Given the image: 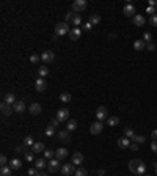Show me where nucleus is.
Returning <instances> with one entry per match:
<instances>
[{
	"mask_svg": "<svg viewBox=\"0 0 157 176\" xmlns=\"http://www.w3.org/2000/svg\"><path fill=\"white\" fill-rule=\"evenodd\" d=\"M129 170L135 174H141L144 176V171H146V163H143V160L140 159H132L129 162Z\"/></svg>",
	"mask_w": 157,
	"mask_h": 176,
	"instance_id": "nucleus-1",
	"label": "nucleus"
},
{
	"mask_svg": "<svg viewBox=\"0 0 157 176\" xmlns=\"http://www.w3.org/2000/svg\"><path fill=\"white\" fill-rule=\"evenodd\" d=\"M68 22H71L74 27H79V25H82V16L79 13H68L66 14V24Z\"/></svg>",
	"mask_w": 157,
	"mask_h": 176,
	"instance_id": "nucleus-2",
	"label": "nucleus"
},
{
	"mask_svg": "<svg viewBox=\"0 0 157 176\" xmlns=\"http://www.w3.org/2000/svg\"><path fill=\"white\" fill-rule=\"evenodd\" d=\"M69 25L66 22H60L55 25V35L57 36H63V35H69Z\"/></svg>",
	"mask_w": 157,
	"mask_h": 176,
	"instance_id": "nucleus-3",
	"label": "nucleus"
},
{
	"mask_svg": "<svg viewBox=\"0 0 157 176\" xmlns=\"http://www.w3.org/2000/svg\"><path fill=\"white\" fill-rule=\"evenodd\" d=\"M88 7V3H86V0H74L72 2V11L74 13H82V11H85V8Z\"/></svg>",
	"mask_w": 157,
	"mask_h": 176,
	"instance_id": "nucleus-4",
	"label": "nucleus"
},
{
	"mask_svg": "<svg viewBox=\"0 0 157 176\" xmlns=\"http://www.w3.org/2000/svg\"><path fill=\"white\" fill-rule=\"evenodd\" d=\"M76 165L72 163V162H69V163H63L61 165V174L63 176H72L74 173H76Z\"/></svg>",
	"mask_w": 157,
	"mask_h": 176,
	"instance_id": "nucleus-5",
	"label": "nucleus"
},
{
	"mask_svg": "<svg viewBox=\"0 0 157 176\" xmlns=\"http://www.w3.org/2000/svg\"><path fill=\"white\" fill-rule=\"evenodd\" d=\"M96 118H97V121L107 120V118H108V110H107V107H104V105L97 107V109H96Z\"/></svg>",
	"mask_w": 157,
	"mask_h": 176,
	"instance_id": "nucleus-6",
	"label": "nucleus"
},
{
	"mask_svg": "<svg viewBox=\"0 0 157 176\" xmlns=\"http://www.w3.org/2000/svg\"><path fill=\"white\" fill-rule=\"evenodd\" d=\"M102 131H104L102 121H96V123H93V124L90 126V132H91L93 135H97V134H101Z\"/></svg>",
	"mask_w": 157,
	"mask_h": 176,
	"instance_id": "nucleus-7",
	"label": "nucleus"
},
{
	"mask_svg": "<svg viewBox=\"0 0 157 176\" xmlns=\"http://www.w3.org/2000/svg\"><path fill=\"white\" fill-rule=\"evenodd\" d=\"M47 170H49L50 173H55V171L61 170V168H60V160H58V159H50V160L47 162Z\"/></svg>",
	"mask_w": 157,
	"mask_h": 176,
	"instance_id": "nucleus-8",
	"label": "nucleus"
},
{
	"mask_svg": "<svg viewBox=\"0 0 157 176\" xmlns=\"http://www.w3.org/2000/svg\"><path fill=\"white\" fill-rule=\"evenodd\" d=\"M57 120H58L60 123L69 121V110H68V109H60V110L57 112Z\"/></svg>",
	"mask_w": 157,
	"mask_h": 176,
	"instance_id": "nucleus-9",
	"label": "nucleus"
},
{
	"mask_svg": "<svg viewBox=\"0 0 157 176\" xmlns=\"http://www.w3.org/2000/svg\"><path fill=\"white\" fill-rule=\"evenodd\" d=\"M54 58H55V54H54L52 51H44V52L41 54V60H43V63H52Z\"/></svg>",
	"mask_w": 157,
	"mask_h": 176,
	"instance_id": "nucleus-10",
	"label": "nucleus"
},
{
	"mask_svg": "<svg viewBox=\"0 0 157 176\" xmlns=\"http://www.w3.org/2000/svg\"><path fill=\"white\" fill-rule=\"evenodd\" d=\"M123 13H124V16H127V18H130V16H135V7L132 5V3H126L124 7H123Z\"/></svg>",
	"mask_w": 157,
	"mask_h": 176,
	"instance_id": "nucleus-11",
	"label": "nucleus"
},
{
	"mask_svg": "<svg viewBox=\"0 0 157 176\" xmlns=\"http://www.w3.org/2000/svg\"><path fill=\"white\" fill-rule=\"evenodd\" d=\"M35 88H36V91H39V93H43L46 88H47V82L44 80V79H41V77H38L36 80H35Z\"/></svg>",
	"mask_w": 157,
	"mask_h": 176,
	"instance_id": "nucleus-12",
	"label": "nucleus"
},
{
	"mask_svg": "<svg viewBox=\"0 0 157 176\" xmlns=\"http://www.w3.org/2000/svg\"><path fill=\"white\" fill-rule=\"evenodd\" d=\"M0 109H2V115H3V116H10L11 112L14 110V109L11 107V104H8V102H5V101L0 104Z\"/></svg>",
	"mask_w": 157,
	"mask_h": 176,
	"instance_id": "nucleus-13",
	"label": "nucleus"
},
{
	"mask_svg": "<svg viewBox=\"0 0 157 176\" xmlns=\"http://www.w3.org/2000/svg\"><path fill=\"white\" fill-rule=\"evenodd\" d=\"M80 36H82V29L80 27H72V30L69 32V38L72 41H77V40H80Z\"/></svg>",
	"mask_w": 157,
	"mask_h": 176,
	"instance_id": "nucleus-14",
	"label": "nucleus"
},
{
	"mask_svg": "<svg viewBox=\"0 0 157 176\" xmlns=\"http://www.w3.org/2000/svg\"><path fill=\"white\" fill-rule=\"evenodd\" d=\"M71 162H72L76 167L82 165V163H83V154H82V152H79V151H77V152H74V154H72V159H71Z\"/></svg>",
	"mask_w": 157,
	"mask_h": 176,
	"instance_id": "nucleus-15",
	"label": "nucleus"
},
{
	"mask_svg": "<svg viewBox=\"0 0 157 176\" xmlns=\"http://www.w3.org/2000/svg\"><path fill=\"white\" fill-rule=\"evenodd\" d=\"M57 138L61 141V143H69V132L68 131H60V132H57Z\"/></svg>",
	"mask_w": 157,
	"mask_h": 176,
	"instance_id": "nucleus-16",
	"label": "nucleus"
},
{
	"mask_svg": "<svg viewBox=\"0 0 157 176\" xmlns=\"http://www.w3.org/2000/svg\"><path fill=\"white\" fill-rule=\"evenodd\" d=\"M68 149L66 148H58L57 151H55V159H58V160H63V159H66L68 157Z\"/></svg>",
	"mask_w": 157,
	"mask_h": 176,
	"instance_id": "nucleus-17",
	"label": "nucleus"
},
{
	"mask_svg": "<svg viewBox=\"0 0 157 176\" xmlns=\"http://www.w3.org/2000/svg\"><path fill=\"white\" fill-rule=\"evenodd\" d=\"M144 22H146V19H144L143 14H135V16H133V25H135V27H143Z\"/></svg>",
	"mask_w": 157,
	"mask_h": 176,
	"instance_id": "nucleus-18",
	"label": "nucleus"
},
{
	"mask_svg": "<svg viewBox=\"0 0 157 176\" xmlns=\"http://www.w3.org/2000/svg\"><path fill=\"white\" fill-rule=\"evenodd\" d=\"M118 146H119L121 149L129 148V146H130V138H127V137H121V138H118Z\"/></svg>",
	"mask_w": 157,
	"mask_h": 176,
	"instance_id": "nucleus-19",
	"label": "nucleus"
},
{
	"mask_svg": "<svg viewBox=\"0 0 157 176\" xmlns=\"http://www.w3.org/2000/svg\"><path fill=\"white\" fill-rule=\"evenodd\" d=\"M13 109H14L16 113H24V112H25V102H24V101H18V102L13 105Z\"/></svg>",
	"mask_w": 157,
	"mask_h": 176,
	"instance_id": "nucleus-20",
	"label": "nucleus"
},
{
	"mask_svg": "<svg viewBox=\"0 0 157 176\" xmlns=\"http://www.w3.org/2000/svg\"><path fill=\"white\" fill-rule=\"evenodd\" d=\"M29 110H30V113L32 115H39L41 113V105L38 104V102H33V104H30V107H29Z\"/></svg>",
	"mask_w": 157,
	"mask_h": 176,
	"instance_id": "nucleus-21",
	"label": "nucleus"
},
{
	"mask_svg": "<svg viewBox=\"0 0 157 176\" xmlns=\"http://www.w3.org/2000/svg\"><path fill=\"white\" fill-rule=\"evenodd\" d=\"M44 143L43 141H35V145L32 146V151L35 152V154H38V152H44Z\"/></svg>",
	"mask_w": 157,
	"mask_h": 176,
	"instance_id": "nucleus-22",
	"label": "nucleus"
},
{
	"mask_svg": "<svg viewBox=\"0 0 157 176\" xmlns=\"http://www.w3.org/2000/svg\"><path fill=\"white\" fill-rule=\"evenodd\" d=\"M47 162H49V160H46L44 157H43V159H36V160H35V168H38V170L47 168Z\"/></svg>",
	"mask_w": 157,
	"mask_h": 176,
	"instance_id": "nucleus-23",
	"label": "nucleus"
},
{
	"mask_svg": "<svg viewBox=\"0 0 157 176\" xmlns=\"http://www.w3.org/2000/svg\"><path fill=\"white\" fill-rule=\"evenodd\" d=\"M133 49L135 51H144L146 49V43L143 41V40H137V41H133Z\"/></svg>",
	"mask_w": 157,
	"mask_h": 176,
	"instance_id": "nucleus-24",
	"label": "nucleus"
},
{
	"mask_svg": "<svg viewBox=\"0 0 157 176\" xmlns=\"http://www.w3.org/2000/svg\"><path fill=\"white\" fill-rule=\"evenodd\" d=\"M10 167L13 170H21L22 168V160L21 159H11L10 160Z\"/></svg>",
	"mask_w": 157,
	"mask_h": 176,
	"instance_id": "nucleus-25",
	"label": "nucleus"
},
{
	"mask_svg": "<svg viewBox=\"0 0 157 176\" xmlns=\"http://www.w3.org/2000/svg\"><path fill=\"white\" fill-rule=\"evenodd\" d=\"M3 101H5V102H8V104H11V105H14V104L18 102V101H16V96H14V93H7Z\"/></svg>",
	"mask_w": 157,
	"mask_h": 176,
	"instance_id": "nucleus-26",
	"label": "nucleus"
},
{
	"mask_svg": "<svg viewBox=\"0 0 157 176\" xmlns=\"http://www.w3.org/2000/svg\"><path fill=\"white\" fill-rule=\"evenodd\" d=\"M60 101H61V102H65V104H68V102H71V101H72V96H71L68 91H65V93H61V94H60Z\"/></svg>",
	"mask_w": 157,
	"mask_h": 176,
	"instance_id": "nucleus-27",
	"label": "nucleus"
},
{
	"mask_svg": "<svg viewBox=\"0 0 157 176\" xmlns=\"http://www.w3.org/2000/svg\"><path fill=\"white\" fill-rule=\"evenodd\" d=\"M11 171H13V168L10 165H5V167H2V170H0V176H11Z\"/></svg>",
	"mask_w": 157,
	"mask_h": 176,
	"instance_id": "nucleus-28",
	"label": "nucleus"
},
{
	"mask_svg": "<svg viewBox=\"0 0 157 176\" xmlns=\"http://www.w3.org/2000/svg\"><path fill=\"white\" fill-rule=\"evenodd\" d=\"M107 124L112 126V127H113V126H118V124H119V118H118V116H108V118H107Z\"/></svg>",
	"mask_w": 157,
	"mask_h": 176,
	"instance_id": "nucleus-29",
	"label": "nucleus"
},
{
	"mask_svg": "<svg viewBox=\"0 0 157 176\" xmlns=\"http://www.w3.org/2000/svg\"><path fill=\"white\" fill-rule=\"evenodd\" d=\"M76 129H77V121L76 120H69L68 124H66V131L71 132V131H76Z\"/></svg>",
	"mask_w": 157,
	"mask_h": 176,
	"instance_id": "nucleus-30",
	"label": "nucleus"
},
{
	"mask_svg": "<svg viewBox=\"0 0 157 176\" xmlns=\"http://www.w3.org/2000/svg\"><path fill=\"white\" fill-rule=\"evenodd\" d=\"M38 76H39L41 79H44L46 76H49V68H47V66H41V68L38 69Z\"/></svg>",
	"mask_w": 157,
	"mask_h": 176,
	"instance_id": "nucleus-31",
	"label": "nucleus"
},
{
	"mask_svg": "<svg viewBox=\"0 0 157 176\" xmlns=\"http://www.w3.org/2000/svg\"><path fill=\"white\" fill-rule=\"evenodd\" d=\"M90 22H91V25H97L101 22V16L99 14H91L90 16Z\"/></svg>",
	"mask_w": 157,
	"mask_h": 176,
	"instance_id": "nucleus-32",
	"label": "nucleus"
},
{
	"mask_svg": "<svg viewBox=\"0 0 157 176\" xmlns=\"http://www.w3.org/2000/svg\"><path fill=\"white\" fill-rule=\"evenodd\" d=\"M124 137H127V138H130V140H132V138L135 137V132L127 126V127H124Z\"/></svg>",
	"mask_w": 157,
	"mask_h": 176,
	"instance_id": "nucleus-33",
	"label": "nucleus"
},
{
	"mask_svg": "<svg viewBox=\"0 0 157 176\" xmlns=\"http://www.w3.org/2000/svg\"><path fill=\"white\" fill-rule=\"evenodd\" d=\"M54 156H55V151H52V149H44V159L46 160H50V159H54Z\"/></svg>",
	"mask_w": 157,
	"mask_h": 176,
	"instance_id": "nucleus-34",
	"label": "nucleus"
},
{
	"mask_svg": "<svg viewBox=\"0 0 157 176\" xmlns=\"http://www.w3.org/2000/svg\"><path fill=\"white\" fill-rule=\"evenodd\" d=\"M24 145H25V146H33V145H35L33 137H32V135H27V137L24 138Z\"/></svg>",
	"mask_w": 157,
	"mask_h": 176,
	"instance_id": "nucleus-35",
	"label": "nucleus"
},
{
	"mask_svg": "<svg viewBox=\"0 0 157 176\" xmlns=\"http://www.w3.org/2000/svg\"><path fill=\"white\" fill-rule=\"evenodd\" d=\"M132 140H133V143H138L140 145V143H144L146 141V137L144 135H135Z\"/></svg>",
	"mask_w": 157,
	"mask_h": 176,
	"instance_id": "nucleus-36",
	"label": "nucleus"
},
{
	"mask_svg": "<svg viewBox=\"0 0 157 176\" xmlns=\"http://www.w3.org/2000/svg\"><path fill=\"white\" fill-rule=\"evenodd\" d=\"M24 156H25V160L27 162H33V159H35V152L33 151H27Z\"/></svg>",
	"mask_w": 157,
	"mask_h": 176,
	"instance_id": "nucleus-37",
	"label": "nucleus"
},
{
	"mask_svg": "<svg viewBox=\"0 0 157 176\" xmlns=\"http://www.w3.org/2000/svg\"><path fill=\"white\" fill-rule=\"evenodd\" d=\"M74 176H88V171L85 168H77L76 173H74Z\"/></svg>",
	"mask_w": 157,
	"mask_h": 176,
	"instance_id": "nucleus-38",
	"label": "nucleus"
},
{
	"mask_svg": "<svg viewBox=\"0 0 157 176\" xmlns=\"http://www.w3.org/2000/svg\"><path fill=\"white\" fill-rule=\"evenodd\" d=\"M55 135V129L52 126H47L46 127V137H54Z\"/></svg>",
	"mask_w": 157,
	"mask_h": 176,
	"instance_id": "nucleus-39",
	"label": "nucleus"
},
{
	"mask_svg": "<svg viewBox=\"0 0 157 176\" xmlns=\"http://www.w3.org/2000/svg\"><path fill=\"white\" fill-rule=\"evenodd\" d=\"M143 41H144V43H148V44H149V43H151V41H152V35H151V33H149V32H146V33H143Z\"/></svg>",
	"mask_w": 157,
	"mask_h": 176,
	"instance_id": "nucleus-40",
	"label": "nucleus"
},
{
	"mask_svg": "<svg viewBox=\"0 0 157 176\" xmlns=\"http://www.w3.org/2000/svg\"><path fill=\"white\" fill-rule=\"evenodd\" d=\"M29 174H30V176H41L43 173H41L38 168H30V170H29Z\"/></svg>",
	"mask_w": 157,
	"mask_h": 176,
	"instance_id": "nucleus-41",
	"label": "nucleus"
},
{
	"mask_svg": "<svg viewBox=\"0 0 157 176\" xmlns=\"http://www.w3.org/2000/svg\"><path fill=\"white\" fill-rule=\"evenodd\" d=\"M7 163H8V159H7V156H5V154H2V156H0V165L5 167Z\"/></svg>",
	"mask_w": 157,
	"mask_h": 176,
	"instance_id": "nucleus-42",
	"label": "nucleus"
},
{
	"mask_svg": "<svg viewBox=\"0 0 157 176\" xmlns=\"http://www.w3.org/2000/svg\"><path fill=\"white\" fill-rule=\"evenodd\" d=\"M82 29H83V30H85V32H90V30H91V29H93V25H91V22H90V21H88V22H85V24H83V25H82Z\"/></svg>",
	"mask_w": 157,
	"mask_h": 176,
	"instance_id": "nucleus-43",
	"label": "nucleus"
},
{
	"mask_svg": "<svg viewBox=\"0 0 157 176\" xmlns=\"http://www.w3.org/2000/svg\"><path fill=\"white\" fill-rule=\"evenodd\" d=\"M149 24L154 25V27H157V14H154V16L149 18Z\"/></svg>",
	"mask_w": 157,
	"mask_h": 176,
	"instance_id": "nucleus-44",
	"label": "nucleus"
},
{
	"mask_svg": "<svg viewBox=\"0 0 157 176\" xmlns=\"http://www.w3.org/2000/svg\"><path fill=\"white\" fill-rule=\"evenodd\" d=\"M49 126H52V127H54V129H57V127H58V126H60V121H58V120H57V118H54V120H52V121H50V124H49Z\"/></svg>",
	"mask_w": 157,
	"mask_h": 176,
	"instance_id": "nucleus-45",
	"label": "nucleus"
},
{
	"mask_svg": "<svg viewBox=\"0 0 157 176\" xmlns=\"http://www.w3.org/2000/svg\"><path fill=\"white\" fill-rule=\"evenodd\" d=\"M16 152H19V154H21V152H24V154H25V152H27V146H25V145L18 146V148H16Z\"/></svg>",
	"mask_w": 157,
	"mask_h": 176,
	"instance_id": "nucleus-46",
	"label": "nucleus"
},
{
	"mask_svg": "<svg viewBox=\"0 0 157 176\" xmlns=\"http://www.w3.org/2000/svg\"><path fill=\"white\" fill-rule=\"evenodd\" d=\"M39 58H41L39 55H36V54H33V55L30 57V61H32V63H38V61H39Z\"/></svg>",
	"mask_w": 157,
	"mask_h": 176,
	"instance_id": "nucleus-47",
	"label": "nucleus"
},
{
	"mask_svg": "<svg viewBox=\"0 0 157 176\" xmlns=\"http://www.w3.org/2000/svg\"><path fill=\"white\" fill-rule=\"evenodd\" d=\"M151 151L157 152V140H152V141H151Z\"/></svg>",
	"mask_w": 157,
	"mask_h": 176,
	"instance_id": "nucleus-48",
	"label": "nucleus"
},
{
	"mask_svg": "<svg viewBox=\"0 0 157 176\" xmlns=\"http://www.w3.org/2000/svg\"><path fill=\"white\" fill-rule=\"evenodd\" d=\"M146 13H149L151 16H154V14H155V8H154V7H148V8H146Z\"/></svg>",
	"mask_w": 157,
	"mask_h": 176,
	"instance_id": "nucleus-49",
	"label": "nucleus"
},
{
	"mask_svg": "<svg viewBox=\"0 0 157 176\" xmlns=\"http://www.w3.org/2000/svg\"><path fill=\"white\" fill-rule=\"evenodd\" d=\"M146 49H148L149 52H152V51L155 49V44H154V43H149V44H146Z\"/></svg>",
	"mask_w": 157,
	"mask_h": 176,
	"instance_id": "nucleus-50",
	"label": "nucleus"
},
{
	"mask_svg": "<svg viewBox=\"0 0 157 176\" xmlns=\"http://www.w3.org/2000/svg\"><path fill=\"white\" fill-rule=\"evenodd\" d=\"M132 151H138V143H130V146H129Z\"/></svg>",
	"mask_w": 157,
	"mask_h": 176,
	"instance_id": "nucleus-51",
	"label": "nucleus"
},
{
	"mask_svg": "<svg viewBox=\"0 0 157 176\" xmlns=\"http://www.w3.org/2000/svg\"><path fill=\"white\" fill-rule=\"evenodd\" d=\"M151 138H152V140H157V129H155V131H152V134H151Z\"/></svg>",
	"mask_w": 157,
	"mask_h": 176,
	"instance_id": "nucleus-52",
	"label": "nucleus"
},
{
	"mask_svg": "<svg viewBox=\"0 0 157 176\" xmlns=\"http://www.w3.org/2000/svg\"><path fill=\"white\" fill-rule=\"evenodd\" d=\"M149 7H157V2H155V0H149Z\"/></svg>",
	"mask_w": 157,
	"mask_h": 176,
	"instance_id": "nucleus-53",
	"label": "nucleus"
},
{
	"mask_svg": "<svg viewBox=\"0 0 157 176\" xmlns=\"http://www.w3.org/2000/svg\"><path fill=\"white\" fill-rule=\"evenodd\" d=\"M154 168H155V174H157V163H154Z\"/></svg>",
	"mask_w": 157,
	"mask_h": 176,
	"instance_id": "nucleus-54",
	"label": "nucleus"
},
{
	"mask_svg": "<svg viewBox=\"0 0 157 176\" xmlns=\"http://www.w3.org/2000/svg\"><path fill=\"white\" fill-rule=\"evenodd\" d=\"M41 176H47V174H46V173H43V174H41Z\"/></svg>",
	"mask_w": 157,
	"mask_h": 176,
	"instance_id": "nucleus-55",
	"label": "nucleus"
},
{
	"mask_svg": "<svg viewBox=\"0 0 157 176\" xmlns=\"http://www.w3.org/2000/svg\"><path fill=\"white\" fill-rule=\"evenodd\" d=\"M155 13H157V7H155Z\"/></svg>",
	"mask_w": 157,
	"mask_h": 176,
	"instance_id": "nucleus-56",
	"label": "nucleus"
},
{
	"mask_svg": "<svg viewBox=\"0 0 157 176\" xmlns=\"http://www.w3.org/2000/svg\"><path fill=\"white\" fill-rule=\"evenodd\" d=\"M144 176H149V174H144Z\"/></svg>",
	"mask_w": 157,
	"mask_h": 176,
	"instance_id": "nucleus-57",
	"label": "nucleus"
}]
</instances>
